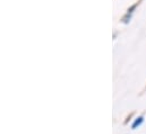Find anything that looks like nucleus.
<instances>
[{"mask_svg":"<svg viewBox=\"0 0 146 134\" xmlns=\"http://www.w3.org/2000/svg\"><path fill=\"white\" fill-rule=\"evenodd\" d=\"M138 5H139V2H136L135 5H133V6H131V7L128 9V12H127V14H131V12H133V10H134V9H135V8H136Z\"/></svg>","mask_w":146,"mask_h":134,"instance_id":"1","label":"nucleus"}]
</instances>
